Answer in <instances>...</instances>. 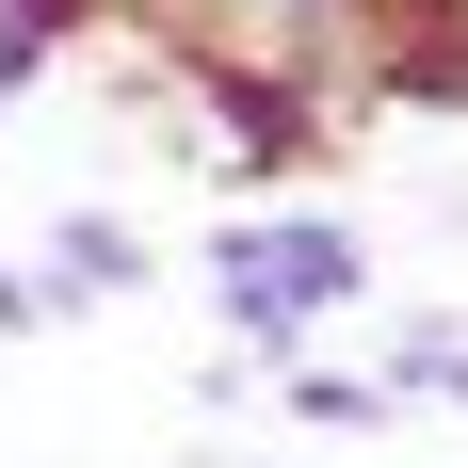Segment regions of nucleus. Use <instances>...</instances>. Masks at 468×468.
<instances>
[{
    "instance_id": "nucleus-4",
    "label": "nucleus",
    "mask_w": 468,
    "mask_h": 468,
    "mask_svg": "<svg viewBox=\"0 0 468 468\" xmlns=\"http://www.w3.org/2000/svg\"><path fill=\"white\" fill-rule=\"evenodd\" d=\"M97 33H130V0H0V113H16L48 65H81Z\"/></svg>"
},
{
    "instance_id": "nucleus-5",
    "label": "nucleus",
    "mask_w": 468,
    "mask_h": 468,
    "mask_svg": "<svg viewBox=\"0 0 468 468\" xmlns=\"http://www.w3.org/2000/svg\"><path fill=\"white\" fill-rule=\"evenodd\" d=\"M372 372H388V404H468V324L452 307H404Z\"/></svg>"
},
{
    "instance_id": "nucleus-2",
    "label": "nucleus",
    "mask_w": 468,
    "mask_h": 468,
    "mask_svg": "<svg viewBox=\"0 0 468 468\" xmlns=\"http://www.w3.org/2000/svg\"><path fill=\"white\" fill-rule=\"evenodd\" d=\"M210 307L242 356H307L324 324L372 307V242L339 210H242V227H210Z\"/></svg>"
},
{
    "instance_id": "nucleus-7",
    "label": "nucleus",
    "mask_w": 468,
    "mask_h": 468,
    "mask_svg": "<svg viewBox=\"0 0 468 468\" xmlns=\"http://www.w3.org/2000/svg\"><path fill=\"white\" fill-rule=\"evenodd\" d=\"M0 339H48V291H33V259H0Z\"/></svg>"
},
{
    "instance_id": "nucleus-8",
    "label": "nucleus",
    "mask_w": 468,
    "mask_h": 468,
    "mask_svg": "<svg viewBox=\"0 0 468 468\" xmlns=\"http://www.w3.org/2000/svg\"><path fill=\"white\" fill-rule=\"evenodd\" d=\"M194 468H242V452H194Z\"/></svg>"
},
{
    "instance_id": "nucleus-1",
    "label": "nucleus",
    "mask_w": 468,
    "mask_h": 468,
    "mask_svg": "<svg viewBox=\"0 0 468 468\" xmlns=\"http://www.w3.org/2000/svg\"><path fill=\"white\" fill-rule=\"evenodd\" d=\"M162 81L194 97V162L242 178V194H307V178H339V145H356V113H339L324 81H291L275 48H178Z\"/></svg>"
},
{
    "instance_id": "nucleus-3",
    "label": "nucleus",
    "mask_w": 468,
    "mask_h": 468,
    "mask_svg": "<svg viewBox=\"0 0 468 468\" xmlns=\"http://www.w3.org/2000/svg\"><path fill=\"white\" fill-rule=\"evenodd\" d=\"M33 291H48V324H81V307H130V291H162V242H145L130 210H65V227L33 242Z\"/></svg>"
},
{
    "instance_id": "nucleus-6",
    "label": "nucleus",
    "mask_w": 468,
    "mask_h": 468,
    "mask_svg": "<svg viewBox=\"0 0 468 468\" xmlns=\"http://www.w3.org/2000/svg\"><path fill=\"white\" fill-rule=\"evenodd\" d=\"M275 404L307 436H388L404 404H388V372H324V356H275Z\"/></svg>"
}]
</instances>
